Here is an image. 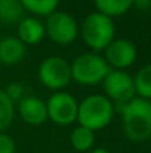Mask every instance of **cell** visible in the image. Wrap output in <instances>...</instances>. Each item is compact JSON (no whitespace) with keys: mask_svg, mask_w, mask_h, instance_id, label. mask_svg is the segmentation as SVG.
Returning <instances> with one entry per match:
<instances>
[{"mask_svg":"<svg viewBox=\"0 0 151 153\" xmlns=\"http://www.w3.org/2000/svg\"><path fill=\"white\" fill-rule=\"evenodd\" d=\"M122 114L124 135L133 143H144L151 138V101L135 97L124 104H116Z\"/></svg>","mask_w":151,"mask_h":153,"instance_id":"1","label":"cell"},{"mask_svg":"<svg viewBox=\"0 0 151 153\" xmlns=\"http://www.w3.org/2000/svg\"><path fill=\"white\" fill-rule=\"evenodd\" d=\"M114 113H116L114 102L110 101L105 95L101 94L88 95L79 102L77 123L95 132L104 129L111 123Z\"/></svg>","mask_w":151,"mask_h":153,"instance_id":"2","label":"cell"},{"mask_svg":"<svg viewBox=\"0 0 151 153\" xmlns=\"http://www.w3.org/2000/svg\"><path fill=\"white\" fill-rule=\"evenodd\" d=\"M80 34L88 48L95 52L104 51L116 39V25L111 18L99 12H92L85 18Z\"/></svg>","mask_w":151,"mask_h":153,"instance_id":"3","label":"cell"},{"mask_svg":"<svg viewBox=\"0 0 151 153\" xmlns=\"http://www.w3.org/2000/svg\"><path fill=\"white\" fill-rule=\"evenodd\" d=\"M70 68L71 79L85 86H94L102 83L111 70L104 56L98 55L96 52H86L79 55L73 59Z\"/></svg>","mask_w":151,"mask_h":153,"instance_id":"4","label":"cell"},{"mask_svg":"<svg viewBox=\"0 0 151 153\" xmlns=\"http://www.w3.org/2000/svg\"><path fill=\"white\" fill-rule=\"evenodd\" d=\"M46 36L56 45L65 46L76 42L80 34V27L74 16L64 10H55L46 18Z\"/></svg>","mask_w":151,"mask_h":153,"instance_id":"5","label":"cell"},{"mask_svg":"<svg viewBox=\"0 0 151 153\" xmlns=\"http://www.w3.org/2000/svg\"><path fill=\"white\" fill-rule=\"evenodd\" d=\"M39 79L40 82L52 91H62L70 85L71 68L70 62L62 56H48L39 65Z\"/></svg>","mask_w":151,"mask_h":153,"instance_id":"6","label":"cell"},{"mask_svg":"<svg viewBox=\"0 0 151 153\" xmlns=\"http://www.w3.org/2000/svg\"><path fill=\"white\" fill-rule=\"evenodd\" d=\"M48 119L59 126H70L77 122L79 101L74 95L65 91L53 92L46 101Z\"/></svg>","mask_w":151,"mask_h":153,"instance_id":"7","label":"cell"},{"mask_svg":"<svg viewBox=\"0 0 151 153\" xmlns=\"http://www.w3.org/2000/svg\"><path fill=\"white\" fill-rule=\"evenodd\" d=\"M105 97L116 104H124L135 98L133 77L124 70H110L102 82Z\"/></svg>","mask_w":151,"mask_h":153,"instance_id":"8","label":"cell"},{"mask_svg":"<svg viewBox=\"0 0 151 153\" xmlns=\"http://www.w3.org/2000/svg\"><path fill=\"white\" fill-rule=\"evenodd\" d=\"M104 59L111 70H124L130 67L138 56V49L135 43L127 39H114L105 49Z\"/></svg>","mask_w":151,"mask_h":153,"instance_id":"9","label":"cell"},{"mask_svg":"<svg viewBox=\"0 0 151 153\" xmlns=\"http://www.w3.org/2000/svg\"><path fill=\"white\" fill-rule=\"evenodd\" d=\"M16 111L25 123L33 126H40L48 120L46 101L39 97H24L21 101H18Z\"/></svg>","mask_w":151,"mask_h":153,"instance_id":"10","label":"cell"},{"mask_svg":"<svg viewBox=\"0 0 151 153\" xmlns=\"http://www.w3.org/2000/svg\"><path fill=\"white\" fill-rule=\"evenodd\" d=\"M18 39L27 46V45H39L45 36H46V30H45V24L36 18V16H27L22 18L18 22Z\"/></svg>","mask_w":151,"mask_h":153,"instance_id":"11","label":"cell"},{"mask_svg":"<svg viewBox=\"0 0 151 153\" xmlns=\"http://www.w3.org/2000/svg\"><path fill=\"white\" fill-rule=\"evenodd\" d=\"M27 46L15 36H6L0 40V64L15 65L24 59Z\"/></svg>","mask_w":151,"mask_h":153,"instance_id":"12","label":"cell"},{"mask_svg":"<svg viewBox=\"0 0 151 153\" xmlns=\"http://www.w3.org/2000/svg\"><path fill=\"white\" fill-rule=\"evenodd\" d=\"M94 3L96 12L111 19L124 15L133 6V0H94Z\"/></svg>","mask_w":151,"mask_h":153,"instance_id":"13","label":"cell"},{"mask_svg":"<svg viewBox=\"0 0 151 153\" xmlns=\"http://www.w3.org/2000/svg\"><path fill=\"white\" fill-rule=\"evenodd\" d=\"M70 143H71L73 149L77 152H91L95 144V132L79 125L71 131Z\"/></svg>","mask_w":151,"mask_h":153,"instance_id":"14","label":"cell"},{"mask_svg":"<svg viewBox=\"0 0 151 153\" xmlns=\"http://www.w3.org/2000/svg\"><path fill=\"white\" fill-rule=\"evenodd\" d=\"M133 83H135V94L139 98L151 101V62L142 65L136 71Z\"/></svg>","mask_w":151,"mask_h":153,"instance_id":"15","label":"cell"},{"mask_svg":"<svg viewBox=\"0 0 151 153\" xmlns=\"http://www.w3.org/2000/svg\"><path fill=\"white\" fill-rule=\"evenodd\" d=\"M24 10L36 16H49L58 9L59 0H19Z\"/></svg>","mask_w":151,"mask_h":153,"instance_id":"16","label":"cell"},{"mask_svg":"<svg viewBox=\"0 0 151 153\" xmlns=\"http://www.w3.org/2000/svg\"><path fill=\"white\" fill-rule=\"evenodd\" d=\"M24 7L19 0H0V21L19 22L22 19Z\"/></svg>","mask_w":151,"mask_h":153,"instance_id":"17","label":"cell"},{"mask_svg":"<svg viewBox=\"0 0 151 153\" xmlns=\"http://www.w3.org/2000/svg\"><path fill=\"white\" fill-rule=\"evenodd\" d=\"M15 102L4 94L3 89H0V132H4V129L10 126L15 117Z\"/></svg>","mask_w":151,"mask_h":153,"instance_id":"18","label":"cell"},{"mask_svg":"<svg viewBox=\"0 0 151 153\" xmlns=\"http://www.w3.org/2000/svg\"><path fill=\"white\" fill-rule=\"evenodd\" d=\"M3 91H4V94L13 102L21 101L24 98L22 97L24 95V88H22V83H19V82H9Z\"/></svg>","mask_w":151,"mask_h":153,"instance_id":"19","label":"cell"},{"mask_svg":"<svg viewBox=\"0 0 151 153\" xmlns=\"http://www.w3.org/2000/svg\"><path fill=\"white\" fill-rule=\"evenodd\" d=\"M16 144L15 140L6 132H0V153H15Z\"/></svg>","mask_w":151,"mask_h":153,"instance_id":"20","label":"cell"},{"mask_svg":"<svg viewBox=\"0 0 151 153\" xmlns=\"http://www.w3.org/2000/svg\"><path fill=\"white\" fill-rule=\"evenodd\" d=\"M133 6L141 10H147L151 7V0H133Z\"/></svg>","mask_w":151,"mask_h":153,"instance_id":"21","label":"cell"},{"mask_svg":"<svg viewBox=\"0 0 151 153\" xmlns=\"http://www.w3.org/2000/svg\"><path fill=\"white\" fill-rule=\"evenodd\" d=\"M89 153H111V152L107 150V149H104V147H96V149H92Z\"/></svg>","mask_w":151,"mask_h":153,"instance_id":"22","label":"cell"},{"mask_svg":"<svg viewBox=\"0 0 151 153\" xmlns=\"http://www.w3.org/2000/svg\"><path fill=\"white\" fill-rule=\"evenodd\" d=\"M150 140H151V138H150Z\"/></svg>","mask_w":151,"mask_h":153,"instance_id":"23","label":"cell"}]
</instances>
